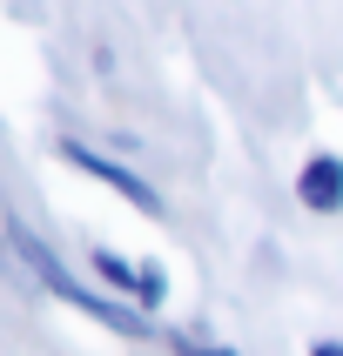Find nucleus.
<instances>
[{
    "label": "nucleus",
    "instance_id": "obj_1",
    "mask_svg": "<svg viewBox=\"0 0 343 356\" xmlns=\"http://www.w3.org/2000/svg\"><path fill=\"white\" fill-rule=\"evenodd\" d=\"M7 249H14V256L27 262V269H34V282H40V289H54V296L81 302V309H88L95 323H108L115 337H155L141 309H115L108 296H95V289H81V282L67 276V269H61V256H54V249H47V242L34 236V229H27V222H7Z\"/></svg>",
    "mask_w": 343,
    "mask_h": 356
},
{
    "label": "nucleus",
    "instance_id": "obj_2",
    "mask_svg": "<svg viewBox=\"0 0 343 356\" xmlns=\"http://www.w3.org/2000/svg\"><path fill=\"white\" fill-rule=\"evenodd\" d=\"M61 161H67V168H81V175H95V181H108V188H121V195L135 202V209H148V216L161 209V195L135 175V168H121L115 155H101V148H88V141H61Z\"/></svg>",
    "mask_w": 343,
    "mask_h": 356
},
{
    "label": "nucleus",
    "instance_id": "obj_3",
    "mask_svg": "<svg viewBox=\"0 0 343 356\" xmlns=\"http://www.w3.org/2000/svg\"><path fill=\"white\" fill-rule=\"evenodd\" d=\"M296 202L310 216H337L343 209V155H310L296 168Z\"/></svg>",
    "mask_w": 343,
    "mask_h": 356
},
{
    "label": "nucleus",
    "instance_id": "obj_4",
    "mask_svg": "<svg viewBox=\"0 0 343 356\" xmlns=\"http://www.w3.org/2000/svg\"><path fill=\"white\" fill-rule=\"evenodd\" d=\"M88 262H95V276L108 282V289H128V296H135V289H141V269H135V262H128V256H115L108 242H101V249H95V256H88Z\"/></svg>",
    "mask_w": 343,
    "mask_h": 356
},
{
    "label": "nucleus",
    "instance_id": "obj_5",
    "mask_svg": "<svg viewBox=\"0 0 343 356\" xmlns=\"http://www.w3.org/2000/svg\"><path fill=\"white\" fill-rule=\"evenodd\" d=\"M161 296H168V269H161V262H141V289H135V309H155Z\"/></svg>",
    "mask_w": 343,
    "mask_h": 356
},
{
    "label": "nucleus",
    "instance_id": "obj_6",
    "mask_svg": "<svg viewBox=\"0 0 343 356\" xmlns=\"http://www.w3.org/2000/svg\"><path fill=\"white\" fill-rule=\"evenodd\" d=\"M168 350H175V356H236V350H222V343L189 337V330H168Z\"/></svg>",
    "mask_w": 343,
    "mask_h": 356
},
{
    "label": "nucleus",
    "instance_id": "obj_7",
    "mask_svg": "<svg viewBox=\"0 0 343 356\" xmlns=\"http://www.w3.org/2000/svg\"><path fill=\"white\" fill-rule=\"evenodd\" d=\"M310 356H343V343H330V337H323V343H310Z\"/></svg>",
    "mask_w": 343,
    "mask_h": 356
}]
</instances>
